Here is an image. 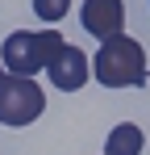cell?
<instances>
[{
  "label": "cell",
  "instance_id": "cell-1",
  "mask_svg": "<svg viewBox=\"0 0 150 155\" xmlns=\"http://www.w3.org/2000/svg\"><path fill=\"white\" fill-rule=\"evenodd\" d=\"M92 76L104 84V88H142L146 84V51L138 38H108L100 42L96 59H92Z\"/></svg>",
  "mask_w": 150,
  "mask_h": 155
},
{
  "label": "cell",
  "instance_id": "cell-2",
  "mask_svg": "<svg viewBox=\"0 0 150 155\" xmlns=\"http://www.w3.org/2000/svg\"><path fill=\"white\" fill-rule=\"evenodd\" d=\"M63 46H67V42H63L58 29H17V34L4 38V46H0V63H4L8 76L33 80L38 71L50 67V59L63 51Z\"/></svg>",
  "mask_w": 150,
  "mask_h": 155
},
{
  "label": "cell",
  "instance_id": "cell-3",
  "mask_svg": "<svg viewBox=\"0 0 150 155\" xmlns=\"http://www.w3.org/2000/svg\"><path fill=\"white\" fill-rule=\"evenodd\" d=\"M46 92L25 76H4L0 80V126H29L33 117H42Z\"/></svg>",
  "mask_w": 150,
  "mask_h": 155
},
{
  "label": "cell",
  "instance_id": "cell-4",
  "mask_svg": "<svg viewBox=\"0 0 150 155\" xmlns=\"http://www.w3.org/2000/svg\"><path fill=\"white\" fill-rule=\"evenodd\" d=\"M46 76L54 88H63V92H79L83 84H88V76H92V59L79 51V46H63V51L50 59V67H46Z\"/></svg>",
  "mask_w": 150,
  "mask_h": 155
},
{
  "label": "cell",
  "instance_id": "cell-5",
  "mask_svg": "<svg viewBox=\"0 0 150 155\" xmlns=\"http://www.w3.org/2000/svg\"><path fill=\"white\" fill-rule=\"evenodd\" d=\"M79 25L88 29L92 38H100V42L121 38L125 4H121V0H83V8H79Z\"/></svg>",
  "mask_w": 150,
  "mask_h": 155
},
{
  "label": "cell",
  "instance_id": "cell-6",
  "mask_svg": "<svg viewBox=\"0 0 150 155\" xmlns=\"http://www.w3.org/2000/svg\"><path fill=\"white\" fill-rule=\"evenodd\" d=\"M142 130L133 126V122H121V126H113L108 134V143H104V155H142Z\"/></svg>",
  "mask_w": 150,
  "mask_h": 155
},
{
  "label": "cell",
  "instance_id": "cell-7",
  "mask_svg": "<svg viewBox=\"0 0 150 155\" xmlns=\"http://www.w3.org/2000/svg\"><path fill=\"white\" fill-rule=\"evenodd\" d=\"M67 13H71V0H33V17H38V21H50V25H54V21H63Z\"/></svg>",
  "mask_w": 150,
  "mask_h": 155
},
{
  "label": "cell",
  "instance_id": "cell-8",
  "mask_svg": "<svg viewBox=\"0 0 150 155\" xmlns=\"http://www.w3.org/2000/svg\"><path fill=\"white\" fill-rule=\"evenodd\" d=\"M0 80H4V63H0Z\"/></svg>",
  "mask_w": 150,
  "mask_h": 155
}]
</instances>
